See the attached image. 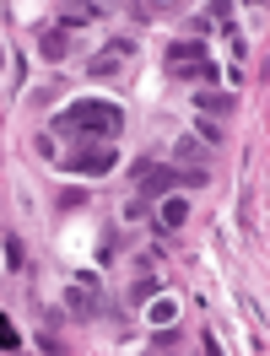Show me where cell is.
<instances>
[{
	"label": "cell",
	"mask_w": 270,
	"mask_h": 356,
	"mask_svg": "<svg viewBox=\"0 0 270 356\" xmlns=\"http://www.w3.org/2000/svg\"><path fill=\"white\" fill-rule=\"evenodd\" d=\"M70 130H87L92 140L109 146V140L125 135V113L113 108V103H92V97H87V103H70V108L54 119V135H70Z\"/></svg>",
	"instance_id": "cell-1"
},
{
	"label": "cell",
	"mask_w": 270,
	"mask_h": 356,
	"mask_svg": "<svg viewBox=\"0 0 270 356\" xmlns=\"http://www.w3.org/2000/svg\"><path fill=\"white\" fill-rule=\"evenodd\" d=\"M173 184L200 189V184H211V173H205V168H189V173H179V168H157V162H146V168H141V195H162V189H173Z\"/></svg>",
	"instance_id": "cell-2"
},
{
	"label": "cell",
	"mask_w": 270,
	"mask_h": 356,
	"mask_svg": "<svg viewBox=\"0 0 270 356\" xmlns=\"http://www.w3.org/2000/svg\"><path fill=\"white\" fill-rule=\"evenodd\" d=\"M168 70L173 76H205V81H216V60L205 54V44H173L168 49Z\"/></svg>",
	"instance_id": "cell-3"
},
{
	"label": "cell",
	"mask_w": 270,
	"mask_h": 356,
	"mask_svg": "<svg viewBox=\"0 0 270 356\" xmlns=\"http://www.w3.org/2000/svg\"><path fill=\"white\" fill-rule=\"evenodd\" d=\"M65 168L70 173H109L113 168V146H103V152H76V156H65Z\"/></svg>",
	"instance_id": "cell-4"
},
{
	"label": "cell",
	"mask_w": 270,
	"mask_h": 356,
	"mask_svg": "<svg viewBox=\"0 0 270 356\" xmlns=\"http://www.w3.org/2000/svg\"><path fill=\"white\" fill-rule=\"evenodd\" d=\"M70 313H76V318L97 313V286H92V281H76V286H70Z\"/></svg>",
	"instance_id": "cell-5"
},
{
	"label": "cell",
	"mask_w": 270,
	"mask_h": 356,
	"mask_svg": "<svg viewBox=\"0 0 270 356\" xmlns=\"http://www.w3.org/2000/svg\"><path fill=\"white\" fill-rule=\"evenodd\" d=\"M38 54L44 60H65V27H49L44 38H38Z\"/></svg>",
	"instance_id": "cell-6"
},
{
	"label": "cell",
	"mask_w": 270,
	"mask_h": 356,
	"mask_svg": "<svg viewBox=\"0 0 270 356\" xmlns=\"http://www.w3.org/2000/svg\"><path fill=\"white\" fill-rule=\"evenodd\" d=\"M157 222H162V227H184V222H189V205H184V200H162Z\"/></svg>",
	"instance_id": "cell-7"
},
{
	"label": "cell",
	"mask_w": 270,
	"mask_h": 356,
	"mask_svg": "<svg viewBox=\"0 0 270 356\" xmlns=\"http://www.w3.org/2000/svg\"><path fill=\"white\" fill-rule=\"evenodd\" d=\"M173 313H179V308H173V297H157V302H152V318H157V324H168Z\"/></svg>",
	"instance_id": "cell-8"
},
{
	"label": "cell",
	"mask_w": 270,
	"mask_h": 356,
	"mask_svg": "<svg viewBox=\"0 0 270 356\" xmlns=\"http://www.w3.org/2000/svg\"><path fill=\"white\" fill-rule=\"evenodd\" d=\"M0 346H6V351H17V346H22V340H17V330H11L6 318H0Z\"/></svg>",
	"instance_id": "cell-9"
}]
</instances>
